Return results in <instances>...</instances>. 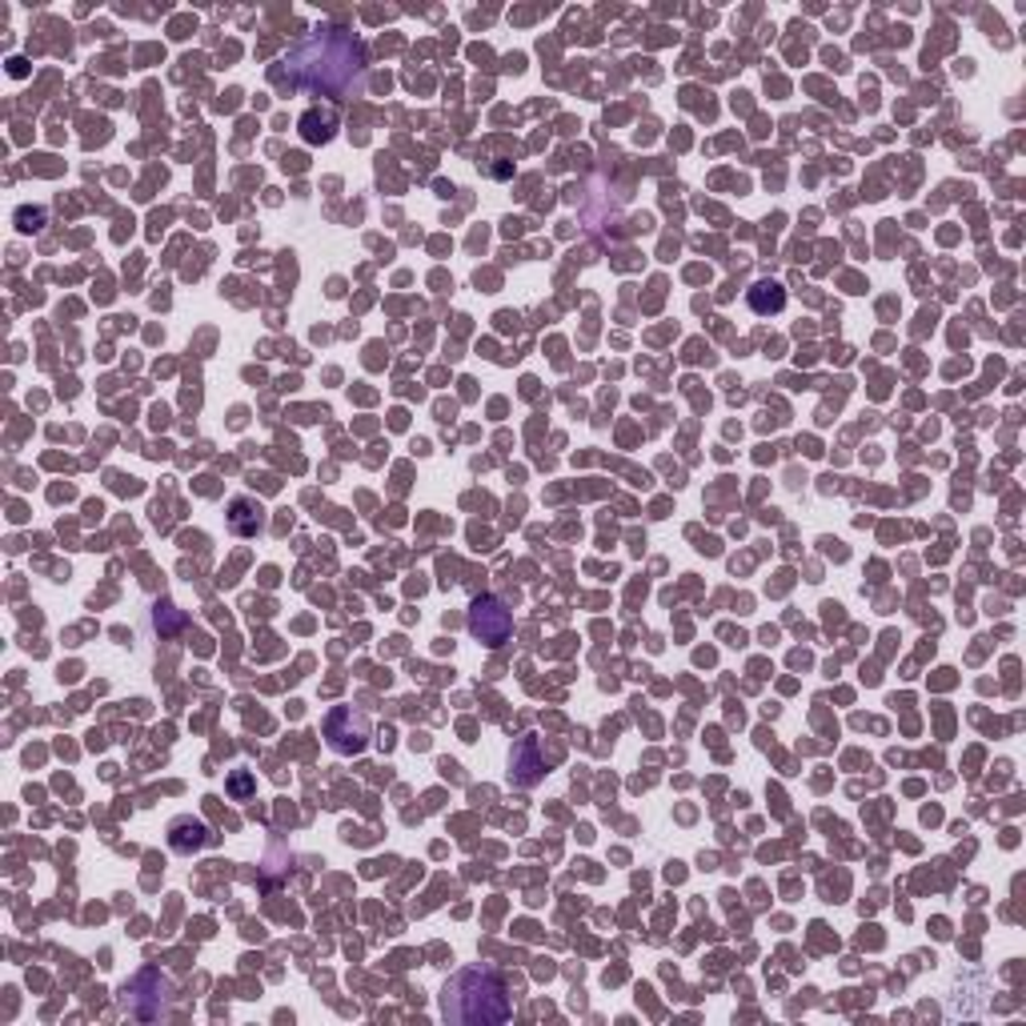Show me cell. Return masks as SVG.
Returning a JSON list of instances; mask_svg holds the SVG:
<instances>
[{
    "mask_svg": "<svg viewBox=\"0 0 1026 1026\" xmlns=\"http://www.w3.org/2000/svg\"><path fill=\"white\" fill-rule=\"evenodd\" d=\"M289 76L309 89H321V93H341L357 76L366 73V53L361 44L341 29H325L314 32L309 41H301L289 53Z\"/></svg>",
    "mask_w": 1026,
    "mask_h": 1026,
    "instance_id": "1",
    "label": "cell"
},
{
    "mask_svg": "<svg viewBox=\"0 0 1026 1026\" xmlns=\"http://www.w3.org/2000/svg\"><path fill=\"white\" fill-rule=\"evenodd\" d=\"M441 1015L461 1026H490L505 1023L513 1015V1003L505 995V983L485 966L458 971L441 991Z\"/></svg>",
    "mask_w": 1026,
    "mask_h": 1026,
    "instance_id": "2",
    "label": "cell"
},
{
    "mask_svg": "<svg viewBox=\"0 0 1026 1026\" xmlns=\"http://www.w3.org/2000/svg\"><path fill=\"white\" fill-rule=\"evenodd\" d=\"M470 629L485 642V646H502V642L510 638L513 618L497 597H478L470 609Z\"/></svg>",
    "mask_w": 1026,
    "mask_h": 1026,
    "instance_id": "3",
    "label": "cell"
},
{
    "mask_svg": "<svg viewBox=\"0 0 1026 1026\" xmlns=\"http://www.w3.org/2000/svg\"><path fill=\"white\" fill-rule=\"evenodd\" d=\"M325 733H329V746H334V750L357 755V750H366L369 722L353 710H337L334 718H329V726H325Z\"/></svg>",
    "mask_w": 1026,
    "mask_h": 1026,
    "instance_id": "4",
    "label": "cell"
},
{
    "mask_svg": "<svg viewBox=\"0 0 1026 1026\" xmlns=\"http://www.w3.org/2000/svg\"><path fill=\"white\" fill-rule=\"evenodd\" d=\"M750 305H755L758 314H778V309L786 305V294L778 289V285H770V281H766V285H755V294H750Z\"/></svg>",
    "mask_w": 1026,
    "mask_h": 1026,
    "instance_id": "5",
    "label": "cell"
},
{
    "mask_svg": "<svg viewBox=\"0 0 1026 1026\" xmlns=\"http://www.w3.org/2000/svg\"><path fill=\"white\" fill-rule=\"evenodd\" d=\"M301 125H305V129H301L305 141H329V136H334V125H337V121H334V113H325V116L309 113V116L301 121Z\"/></svg>",
    "mask_w": 1026,
    "mask_h": 1026,
    "instance_id": "6",
    "label": "cell"
}]
</instances>
